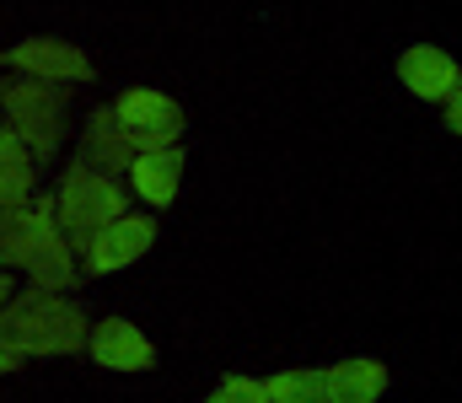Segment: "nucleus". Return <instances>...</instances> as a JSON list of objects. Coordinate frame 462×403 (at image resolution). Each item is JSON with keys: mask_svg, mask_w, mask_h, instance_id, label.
<instances>
[{"mask_svg": "<svg viewBox=\"0 0 462 403\" xmlns=\"http://www.w3.org/2000/svg\"><path fill=\"white\" fill-rule=\"evenodd\" d=\"M16 366H22V355H5V350H0V377H11Z\"/></svg>", "mask_w": 462, "mask_h": 403, "instance_id": "nucleus-12", "label": "nucleus"}, {"mask_svg": "<svg viewBox=\"0 0 462 403\" xmlns=\"http://www.w3.org/2000/svg\"><path fill=\"white\" fill-rule=\"evenodd\" d=\"M92 355L103 361V366H151V350H145V339L129 328V323H103L97 334H92Z\"/></svg>", "mask_w": 462, "mask_h": 403, "instance_id": "nucleus-8", "label": "nucleus"}, {"mask_svg": "<svg viewBox=\"0 0 462 403\" xmlns=\"http://www.w3.org/2000/svg\"><path fill=\"white\" fill-rule=\"evenodd\" d=\"M11 296H16V285H11V279H5V269H0V307H5Z\"/></svg>", "mask_w": 462, "mask_h": 403, "instance_id": "nucleus-13", "label": "nucleus"}, {"mask_svg": "<svg viewBox=\"0 0 462 403\" xmlns=\"http://www.w3.org/2000/svg\"><path fill=\"white\" fill-rule=\"evenodd\" d=\"M87 344V317L76 301L49 296V285H27L0 307V350L5 355H70Z\"/></svg>", "mask_w": 462, "mask_h": 403, "instance_id": "nucleus-1", "label": "nucleus"}, {"mask_svg": "<svg viewBox=\"0 0 462 403\" xmlns=\"http://www.w3.org/2000/svg\"><path fill=\"white\" fill-rule=\"evenodd\" d=\"M60 226H65V237L81 248V253H92V243H97V232H108L118 221V188H108L103 178H92V167H70L65 172V183H60Z\"/></svg>", "mask_w": 462, "mask_h": 403, "instance_id": "nucleus-4", "label": "nucleus"}, {"mask_svg": "<svg viewBox=\"0 0 462 403\" xmlns=\"http://www.w3.org/2000/svg\"><path fill=\"white\" fill-rule=\"evenodd\" d=\"M145 243H151V226H145V221H114L108 232H97V243H92L87 264H92V269H118L124 259H134Z\"/></svg>", "mask_w": 462, "mask_h": 403, "instance_id": "nucleus-7", "label": "nucleus"}, {"mask_svg": "<svg viewBox=\"0 0 462 403\" xmlns=\"http://www.w3.org/2000/svg\"><path fill=\"white\" fill-rule=\"evenodd\" d=\"M0 114L22 134L32 161H49L60 151V140H65L70 92L60 81H38V76H0Z\"/></svg>", "mask_w": 462, "mask_h": 403, "instance_id": "nucleus-3", "label": "nucleus"}, {"mask_svg": "<svg viewBox=\"0 0 462 403\" xmlns=\"http://www.w3.org/2000/svg\"><path fill=\"white\" fill-rule=\"evenodd\" d=\"M54 199L43 194V199H27V210H16V215H5L0 221V269L22 264L38 285H49V290H65L70 279H76V269H70V248H65V226H60V215L49 210Z\"/></svg>", "mask_w": 462, "mask_h": 403, "instance_id": "nucleus-2", "label": "nucleus"}, {"mask_svg": "<svg viewBox=\"0 0 462 403\" xmlns=\"http://www.w3.org/2000/svg\"><path fill=\"white\" fill-rule=\"evenodd\" d=\"M124 130L134 134V140H167V134L178 130V114L162 103V97H124Z\"/></svg>", "mask_w": 462, "mask_h": 403, "instance_id": "nucleus-9", "label": "nucleus"}, {"mask_svg": "<svg viewBox=\"0 0 462 403\" xmlns=\"http://www.w3.org/2000/svg\"><path fill=\"white\" fill-rule=\"evenodd\" d=\"M0 124H5V119H0Z\"/></svg>", "mask_w": 462, "mask_h": 403, "instance_id": "nucleus-14", "label": "nucleus"}, {"mask_svg": "<svg viewBox=\"0 0 462 403\" xmlns=\"http://www.w3.org/2000/svg\"><path fill=\"white\" fill-rule=\"evenodd\" d=\"M172 178H178V156H151V161H140V167H134L140 194H145V199H156V205L172 194Z\"/></svg>", "mask_w": 462, "mask_h": 403, "instance_id": "nucleus-11", "label": "nucleus"}, {"mask_svg": "<svg viewBox=\"0 0 462 403\" xmlns=\"http://www.w3.org/2000/svg\"><path fill=\"white\" fill-rule=\"evenodd\" d=\"M81 161H92V167H103V172H118V167L129 161V140H124L114 114H97V119H92V134H87Z\"/></svg>", "mask_w": 462, "mask_h": 403, "instance_id": "nucleus-10", "label": "nucleus"}, {"mask_svg": "<svg viewBox=\"0 0 462 403\" xmlns=\"http://www.w3.org/2000/svg\"><path fill=\"white\" fill-rule=\"evenodd\" d=\"M27 199H32V151L11 124H0V221L27 210Z\"/></svg>", "mask_w": 462, "mask_h": 403, "instance_id": "nucleus-6", "label": "nucleus"}, {"mask_svg": "<svg viewBox=\"0 0 462 403\" xmlns=\"http://www.w3.org/2000/svg\"><path fill=\"white\" fill-rule=\"evenodd\" d=\"M0 70H22V76H38V81H81V76H92L87 54L60 43V38H27L16 49H0Z\"/></svg>", "mask_w": 462, "mask_h": 403, "instance_id": "nucleus-5", "label": "nucleus"}]
</instances>
